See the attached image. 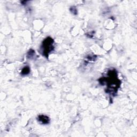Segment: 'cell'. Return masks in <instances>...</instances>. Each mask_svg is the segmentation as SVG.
Segmentation results:
<instances>
[{"instance_id": "cell-1", "label": "cell", "mask_w": 137, "mask_h": 137, "mask_svg": "<svg viewBox=\"0 0 137 137\" xmlns=\"http://www.w3.org/2000/svg\"><path fill=\"white\" fill-rule=\"evenodd\" d=\"M53 43V40L51 38H47L45 39L41 46L42 54L45 56L48 55L49 53L53 50L54 48Z\"/></svg>"}, {"instance_id": "cell-2", "label": "cell", "mask_w": 137, "mask_h": 137, "mask_svg": "<svg viewBox=\"0 0 137 137\" xmlns=\"http://www.w3.org/2000/svg\"><path fill=\"white\" fill-rule=\"evenodd\" d=\"M38 121L43 124H47L49 123L50 120L48 117L44 115H40L38 116Z\"/></svg>"}, {"instance_id": "cell-3", "label": "cell", "mask_w": 137, "mask_h": 137, "mask_svg": "<svg viewBox=\"0 0 137 137\" xmlns=\"http://www.w3.org/2000/svg\"><path fill=\"white\" fill-rule=\"evenodd\" d=\"M29 72H30L29 68L25 67L22 70V75H26L29 74Z\"/></svg>"}]
</instances>
